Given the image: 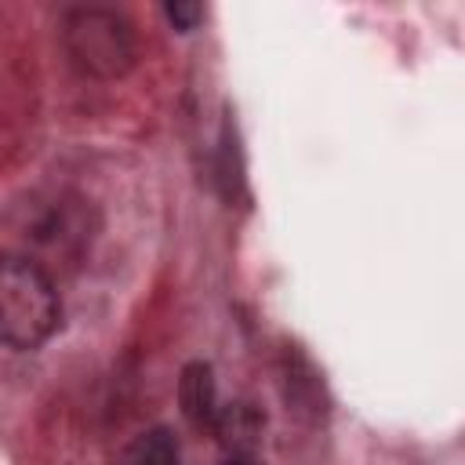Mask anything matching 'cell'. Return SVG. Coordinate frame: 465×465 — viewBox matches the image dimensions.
Masks as SVG:
<instances>
[{"instance_id":"cell-4","label":"cell","mask_w":465,"mask_h":465,"mask_svg":"<svg viewBox=\"0 0 465 465\" xmlns=\"http://www.w3.org/2000/svg\"><path fill=\"white\" fill-rule=\"evenodd\" d=\"M211 429L218 432V440H222L225 447H232V454H247L251 443H254V436H258V429H262V421H258L254 407H247V403H229V407H218Z\"/></svg>"},{"instance_id":"cell-6","label":"cell","mask_w":465,"mask_h":465,"mask_svg":"<svg viewBox=\"0 0 465 465\" xmlns=\"http://www.w3.org/2000/svg\"><path fill=\"white\" fill-rule=\"evenodd\" d=\"M167 15H171V22L178 29H193V22L203 15V7H196V4H174V7H167Z\"/></svg>"},{"instance_id":"cell-1","label":"cell","mask_w":465,"mask_h":465,"mask_svg":"<svg viewBox=\"0 0 465 465\" xmlns=\"http://www.w3.org/2000/svg\"><path fill=\"white\" fill-rule=\"evenodd\" d=\"M62 323L54 280L22 254H0V345L40 349Z\"/></svg>"},{"instance_id":"cell-3","label":"cell","mask_w":465,"mask_h":465,"mask_svg":"<svg viewBox=\"0 0 465 465\" xmlns=\"http://www.w3.org/2000/svg\"><path fill=\"white\" fill-rule=\"evenodd\" d=\"M178 400H182V414L196 425V429H211L214 414H218V396H214V374L207 363H189L182 371V381H178Z\"/></svg>"},{"instance_id":"cell-7","label":"cell","mask_w":465,"mask_h":465,"mask_svg":"<svg viewBox=\"0 0 465 465\" xmlns=\"http://www.w3.org/2000/svg\"><path fill=\"white\" fill-rule=\"evenodd\" d=\"M222 465H262L258 458H251V454H232V458H225Z\"/></svg>"},{"instance_id":"cell-2","label":"cell","mask_w":465,"mask_h":465,"mask_svg":"<svg viewBox=\"0 0 465 465\" xmlns=\"http://www.w3.org/2000/svg\"><path fill=\"white\" fill-rule=\"evenodd\" d=\"M69 58L91 76H120L134 58L131 25L105 7H80L65 18Z\"/></svg>"},{"instance_id":"cell-5","label":"cell","mask_w":465,"mask_h":465,"mask_svg":"<svg viewBox=\"0 0 465 465\" xmlns=\"http://www.w3.org/2000/svg\"><path fill=\"white\" fill-rule=\"evenodd\" d=\"M116 465H178V443L167 429L138 432L116 458Z\"/></svg>"}]
</instances>
